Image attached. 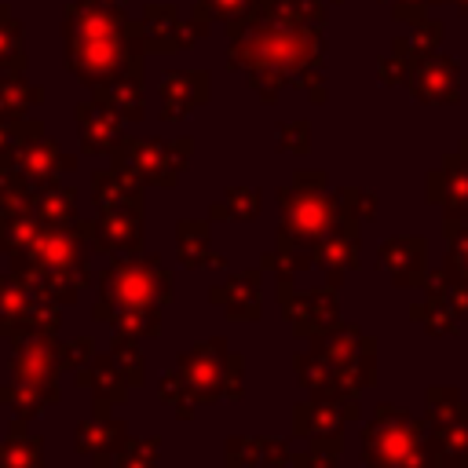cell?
<instances>
[{
  "mask_svg": "<svg viewBox=\"0 0 468 468\" xmlns=\"http://www.w3.org/2000/svg\"><path fill=\"white\" fill-rule=\"evenodd\" d=\"M369 468H424V431L399 410H384L366 431Z\"/></svg>",
  "mask_w": 468,
  "mask_h": 468,
  "instance_id": "6da1fadb",
  "label": "cell"
},
{
  "mask_svg": "<svg viewBox=\"0 0 468 468\" xmlns=\"http://www.w3.org/2000/svg\"><path fill=\"white\" fill-rule=\"evenodd\" d=\"M329 219H333V208L325 201H300L296 208L285 205V238H296V241H311L318 238L322 230H329Z\"/></svg>",
  "mask_w": 468,
  "mask_h": 468,
  "instance_id": "7a4b0ae2",
  "label": "cell"
},
{
  "mask_svg": "<svg viewBox=\"0 0 468 468\" xmlns=\"http://www.w3.org/2000/svg\"><path fill=\"white\" fill-rule=\"evenodd\" d=\"M318 267H355V241H329L314 252Z\"/></svg>",
  "mask_w": 468,
  "mask_h": 468,
  "instance_id": "3957f363",
  "label": "cell"
},
{
  "mask_svg": "<svg viewBox=\"0 0 468 468\" xmlns=\"http://www.w3.org/2000/svg\"><path fill=\"white\" fill-rule=\"evenodd\" d=\"M453 271L461 274V285L468 289V230L464 234H457V241H453Z\"/></svg>",
  "mask_w": 468,
  "mask_h": 468,
  "instance_id": "277c9868",
  "label": "cell"
}]
</instances>
